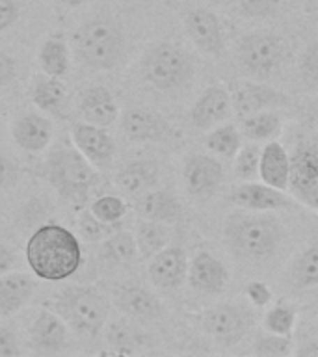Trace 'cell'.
Returning a JSON list of instances; mask_svg holds the SVG:
<instances>
[{
	"label": "cell",
	"mask_w": 318,
	"mask_h": 357,
	"mask_svg": "<svg viewBox=\"0 0 318 357\" xmlns=\"http://www.w3.org/2000/svg\"><path fill=\"white\" fill-rule=\"evenodd\" d=\"M244 294L251 305L257 307V309L270 305L273 300L272 289L264 281H250V283L245 284Z\"/></svg>",
	"instance_id": "b9f144b4"
},
{
	"label": "cell",
	"mask_w": 318,
	"mask_h": 357,
	"mask_svg": "<svg viewBox=\"0 0 318 357\" xmlns=\"http://www.w3.org/2000/svg\"><path fill=\"white\" fill-rule=\"evenodd\" d=\"M106 340L116 348L117 354H130L132 344L136 342V331L127 322L116 320L106 329Z\"/></svg>",
	"instance_id": "f35d334b"
},
{
	"label": "cell",
	"mask_w": 318,
	"mask_h": 357,
	"mask_svg": "<svg viewBox=\"0 0 318 357\" xmlns=\"http://www.w3.org/2000/svg\"><path fill=\"white\" fill-rule=\"evenodd\" d=\"M49 184L69 201H84L100 183V172L73 144L60 142L47 153L43 167Z\"/></svg>",
	"instance_id": "3957f363"
},
{
	"label": "cell",
	"mask_w": 318,
	"mask_h": 357,
	"mask_svg": "<svg viewBox=\"0 0 318 357\" xmlns=\"http://www.w3.org/2000/svg\"><path fill=\"white\" fill-rule=\"evenodd\" d=\"M67 326L52 309L38 312L30 326V344L39 354H58L67 344Z\"/></svg>",
	"instance_id": "ffe728a7"
},
{
	"label": "cell",
	"mask_w": 318,
	"mask_h": 357,
	"mask_svg": "<svg viewBox=\"0 0 318 357\" xmlns=\"http://www.w3.org/2000/svg\"><path fill=\"white\" fill-rule=\"evenodd\" d=\"M253 312L236 303H220L197 314V326L222 344H238L253 328Z\"/></svg>",
	"instance_id": "ba28073f"
},
{
	"label": "cell",
	"mask_w": 318,
	"mask_h": 357,
	"mask_svg": "<svg viewBox=\"0 0 318 357\" xmlns=\"http://www.w3.org/2000/svg\"><path fill=\"white\" fill-rule=\"evenodd\" d=\"M229 205L238 206L244 211L255 212H273L290 208L292 201L283 190H278L266 183L244 181L234 186L227 195Z\"/></svg>",
	"instance_id": "9a60e30c"
},
{
	"label": "cell",
	"mask_w": 318,
	"mask_h": 357,
	"mask_svg": "<svg viewBox=\"0 0 318 357\" xmlns=\"http://www.w3.org/2000/svg\"><path fill=\"white\" fill-rule=\"evenodd\" d=\"M234 4L248 19H270L278 15L281 0H234Z\"/></svg>",
	"instance_id": "ab89813d"
},
{
	"label": "cell",
	"mask_w": 318,
	"mask_h": 357,
	"mask_svg": "<svg viewBox=\"0 0 318 357\" xmlns=\"http://www.w3.org/2000/svg\"><path fill=\"white\" fill-rule=\"evenodd\" d=\"M242 136L251 142H270L281 134V117L273 110H262L242 117Z\"/></svg>",
	"instance_id": "4dcf8cb0"
},
{
	"label": "cell",
	"mask_w": 318,
	"mask_h": 357,
	"mask_svg": "<svg viewBox=\"0 0 318 357\" xmlns=\"http://www.w3.org/2000/svg\"><path fill=\"white\" fill-rule=\"evenodd\" d=\"M184 188L194 199H209L223 183L222 162L211 155L192 153L184 158Z\"/></svg>",
	"instance_id": "8fae6325"
},
{
	"label": "cell",
	"mask_w": 318,
	"mask_h": 357,
	"mask_svg": "<svg viewBox=\"0 0 318 357\" xmlns=\"http://www.w3.org/2000/svg\"><path fill=\"white\" fill-rule=\"evenodd\" d=\"M112 301L123 314L139 322H153L164 314V305L160 300L142 284H116L112 290Z\"/></svg>",
	"instance_id": "2e32d148"
},
{
	"label": "cell",
	"mask_w": 318,
	"mask_h": 357,
	"mask_svg": "<svg viewBox=\"0 0 318 357\" xmlns=\"http://www.w3.org/2000/svg\"><path fill=\"white\" fill-rule=\"evenodd\" d=\"M134 211L142 220H153L166 225L177 223L183 218L181 201L167 190L153 188L138 195L134 201Z\"/></svg>",
	"instance_id": "7402d4cb"
},
{
	"label": "cell",
	"mask_w": 318,
	"mask_h": 357,
	"mask_svg": "<svg viewBox=\"0 0 318 357\" xmlns=\"http://www.w3.org/2000/svg\"><path fill=\"white\" fill-rule=\"evenodd\" d=\"M17 264L15 253L8 248V245L0 244V275L8 272H13V266Z\"/></svg>",
	"instance_id": "7dc6e473"
},
{
	"label": "cell",
	"mask_w": 318,
	"mask_h": 357,
	"mask_svg": "<svg viewBox=\"0 0 318 357\" xmlns=\"http://www.w3.org/2000/svg\"><path fill=\"white\" fill-rule=\"evenodd\" d=\"M289 192L300 205L318 212V144L303 139L290 155Z\"/></svg>",
	"instance_id": "9c48e42d"
},
{
	"label": "cell",
	"mask_w": 318,
	"mask_h": 357,
	"mask_svg": "<svg viewBox=\"0 0 318 357\" xmlns=\"http://www.w3.org/2000/svg\"><path fill=\"white\" fill-rule=\"evenodd\" d=\"M296 356H305V357H318V342H307V346L300 348L294 351Z\"/></svg>",
	"instance_id": "c3c4849f"
},
{
	"label": "cell",
	"mask_w": 318,
	"mask_h": 357,
	"mask_svg": "<svg viewBox=\"0 0 318 357\" xmlns=\"http://www.w3.org/2000/svg\"><path fill=\"white\" fill-rule=\"evenodd\" d=\"M188 264L190 261L183 248L166 245L155 257H151L147 273L155 287L162 290H173L179 289L188 278Z\"/></svg>",
	"instance_id": "e0dca14e"
},
{
	"label": "cell",
	"mask_w": 318,
	"mask_h": 357,
	"mask_svg": "<svg viewBox=\"0 0 318 357\" xmlns=\"http://www.w3.org/2000/svg\"><path fill=\"white\" fill-rule=\"evenodd\" d=\"M32 100L39 110L47 112L50 116L63 117L66 116L67 105V88L58 77L38 78V82L32 88Z\"/></svg>",
	"instance_id": "83f0119b"
},
{
	"label": "cell",
	"mask_w": 318,
	"mask_h": 357,
	"mask_svg": "<svg viewBox=\"0 0 318 357\" xmlns=\"http://www.w3.org/2000/svg\"><path fill=\"white\" fill-rule=\"evenodd\" d=\"M33 275L45 281H63L82 266V248L75 234L60 223H47L30 234L24 248Z\"/></svg>",
	"instance_id": "6da1fadb"
},
{
	"label": "cell",
	"mask_w": 318,
	"mask_h": 357,
	"mask_svg": "<svg viewBox=\"0 0 318 357\" xmlns=\"http://www.w3.org/2000/svg\"><path fill=\"white\" fill-rule=\"evenodd\" d=\"M262 326H264L268 333L292 335L296 326V309L290 303L278 301L275 305L270 307L266 311Z\"/></svg>",
	"instance_id": "836d02e7"
},
{
	"label": "cell",
	"mask_w": 318,
	"mask_h": 357,
	"mask_svg": "<svg viewBox=\"0 0 318 357\" xmlns=\"http://www.w3.org/2000/svg\"><path fill=\"white\" fill-rule=\"evenodd\" d=\"M89 211L105 223H121L127 214V203L119 195H100L89 205Z\"/></svg>",
	"instance_id": "d590c367"
},
{
	"label": "cell",
	"mask_w": 318,
	"mask_h": 357,
	"mask_svg": "<svg viewBox=\"0 0 318 357\" xmlns=\"http://www.w3.org/2000/svg\"><path fill=\"white\" fill-rule=\"evenodd\" d=\"M84 121L99 127H112L119 119V106L116 97L105 86H89L78 102Z\"/></svg>",
	"instance_id": "603a6c76"
},
{
	"label": "cell",
	"mask_w": 318,
	"mask_h": 357,
	"mask_svg": "<svg viewBox=\"0 0 318 357\" xmlns=\"http://www.w3.org/2000/svg\"><path fill=\"white\" fill-rule=\"evenodd\" d=\"M99 257L108 264H117V266L130 264L139 257L136 236L132 233H128V231L117 229L116 233H112L110 236H106L103 240Z\"/></svg>",
	"instance_id": "f1b7e54d"
},
{
	"label": "cell",
	"mask_w": 318,
	"mask_h": 357,
	"mask_svg": "<svg viewBox=\"0 0 318 357\" xmlns=\"http://www.w3.org/2000/svg\"><path fill=\"white\" fill-rule=\"evenodd\" d=\"M19 17L15 0H0V32L13 26Z\"/></svg>",
	"instance_id": "f6af8a7d"
},
{
	"label": "cell",
	"mask_w": 318,
	"mask_h": 357,
	"mask_svg": "<svg viewBox=\"0 0 318 357\" xmlns=\"http://www.w3.org/2000/svg\"><path fill=\"white\" fill-rule=\"evenodd\" d=\"M21 346L17 335L8 328H0V357H19Z\"/></svg>",
	"instance_id": "7bdbcfd3"
},
{
	"label": "cell",
	"mask_w": 318,
	"mask_h": 357,
	"mask_svg": "<svg viewBox=\"0 0 318 357\" xmlns=\"http://www.w3.org/2000/svg\"><path fill=\"white\" fill-rule=\"evenodd\" d=\"M136 244H138L139 259L149 261L158 251L169 245V229L166 223L153 222V220H142L139 218L136 227Z\"/></svg>",
	"instance_id": "f546056e"
},
{
	"label": "cell",
	"mask_w": 318,
	"mask_h": 357,
	"mask_svg": "<svg viewBox=\"0 0 318 357\" xmlns=\"http://www.w3.org/2000/svg\"><path fill=\"white\" fill-rule=\"evenodd\" d=\"M11 138L26 153H45L52 142V123L41 114H22L11 125Z\"/></svg>",
	"instance_id": "44dd1931"
},
{
	"label": "cell",
	"mask_w": 318,
	"mask_h": 357,
	"mask_svg": "<svg viewBox=\"0 0 318 357\" xmlns=\"http://www.w3.org/2000/svg\"><path fill=\"white\" fill-rule=\"evenodd\" d=\"M186 281L190 287L206 296L222 294L229 283V272L218 257L211 251H197L188 264V278Z\"/></svg>",
	"instance_id": "ac0fdd59"
},
{
	"label": "cell",
	"mask_w": 318,
	"mask_h": 357,
	"mask_svg": "<svg viewBox=\"0 0 318 357\" xmlns=\"http://www.w3.org/2000/svg\"><path fill=\"white\" fill-rule=\"evenodd\" d=\"M19 178V167L11 158L0 155V190L10 188Z\"/></svg>",
	"instance_id": "ee69618b"
},
{
	"label": "cell",
	"mask_w": 318,
	"mask_h": 357,
	"mask_svg": "<svg viewBox=\"0 0 318 357\" xmlns=\"http://www.w3.org/2000/svg\"><path fill=\"white\" fill-rule=\"evenodd\" d=\"M39 67L49 77H66L71 66L69 58V45L63 33H50L39 47Z\"/></svg>",
	"instance_id": "4316f807"
},
{
	"label": "cell",
	"mask_w": 318,
	"mask_h": 357,
	"mask_svg": "<svg viewBox=\"0 0 318 357\" xmlns=\"http://www.w3.org/2000/svg\"><path fill=\"white\" fill-rule=\"evenodd\" d=\"M300 71L301 77L311 86H318V41L303 50L300 58Z\"/></svg>",
	"instance_id": "60d3db41"
},
{
	"label": "cell",
	"mask_w": 318,
	"mask_h": 357,
	"mask_svg": "<svg viewBox=\"0 0 318 357\" xmlns=\"http://www.w3.org/2000/svg\"><path fill=\"white\" fill-rule=\"evenodd\" d=\"M253 354L268 357H285L292 354V335L268 333L259 337L253 346Z\"/></svg>",
	"instance_id": "74e56055"
},
{
	"label": "cell",
	"mask_w": 318,
	"mask_h": 357,
	"mask_svg": "<svg viewBox=\"0 0 318 357\" xmlns=\"http://www.w3.org/2000/svg\"><path fill=\"white\" fill-rule=\"evenodd\" d=\"M142 77L158 91H173L192 80L194 60L181 45L158 41L145 50L142 58Z\"/></svg>",
	"instance_id": "8992f818"
},
{
	"label": "cell",
	"mask_w": 318,
	"mask_h": 357,
	"mask_svg": "<svg viewBox=\"0 0 318 357\" xmlns=\"http://www.w3.org/2000/svg\"><path fill=\"white\" fill-rule=\"evenodd\" d=\"M121 130L134 144H158L177 136L175 128L160 116L144 108H130L123 114Z\"/></svg>",
	"instance_id": "5bb4252c"
},
{
	"label": "cell",
	"mask_w": 318,
	"mask_h": 357,
	"mask_svg": "<svg viewBox=\"0 0 318 357\" xmlns=\"http://www.w3.org/2000/svg\"><path fill=\"white\" fill-rule=\"evenodd\" d=\"M289 45L273 32H251L236 41V60L245 73L253 77H272L283 66Z\"/></svg>",
	"instance_id": "52a82bcc"
},
{
	"label": "cell",
	"mask_w": 318,
	"mask_h": 357,
	"mask_svg": "<svg viewBox=\"0 0 318 357\" xmlns=\"http://www.w3.org/2000/svg\"><path fill=\"white\" fill-rule=\"evenodd\" d=\"M78 229H80V234L88 242H103L106 236L116 233L119 229V223L100 222L91 211H82L80 216H78Z\"/></svg>",
	"instance_id": "8d00e7d4"
},
{
	"label": "cell",
	"mask_w": 318,
	"mask_h": 357,
	"mask_svg": "<svg viewBox=\"0 0 318 357\" xmlns=\"http://www.w3.org/2000/svg\"><path fill=\"white\" fill-rule=\"evenodd\" d=\"M17 77V63L10 54H6L4 50H0V88L8 86L15 80Z\"/></svg>",
	"instance_id": "bcb514c9"
},
{
	"label": "cell",
	"mask_w": 318,
	"mask_h": 357,
	"mask_svg": "<svg viewBox=\"0 0 318 357\" xmlns=\"http://www.w3.org/2000/svg\"><path fill=\"white\" fill-rule=\"evenodd\" d=\"M71 142L99 172L110 169L116 158V142L105 127L88 121L73 123Z\"/></svg>",
	"instance_id": "7c38bea8"
},
{
	"label": "cell",
	"mask_w": 318,
	"mask_h": 357,
	"mask_svg": "<svg viewBox=\"0 0 318 357\" xmlns=\"http://www.w3.org/2000/svg\"><path fill=\"white\" fill-rule=\"evenodd\" d=\"M259 162H261V147L257 142L242 145L238 153L234 155L233 172L238 181H255L259 177Z\"/></svg>",
	"instance_id": "e575fe53"
},
{
	"label": "cell",
	"mask_w": 318,
	"mask_h": 357,
	"mask_svg": "<svg viewBox=\"0 0 318 357\" xmlns=\"http://www.w3.org/2000/svg\"><path fill=\"white\" fill-rule=\"evenodd\" d=\"M225 242L244 261H266L278 251L285 236L283 225L270 212H234L223 225Z\"/></svg>",
	"instance_id": "7a4b0ae2"
},
{
	"label": "cell",
	"mask_w": 318,
	"mask_h": 357,
	"mask_svg": "<svg viewBox=\"0 0 318 357\" xmlns=\"http://www.w3.org/2000/svg\"><path fill=\"white\" fill-rule=\"evenodd\" d=\"M50 309L58 312L75 333L93 339L110 314V300L95 284H73L56 296Z\"/></svg>",
	"instance_id": "277c9868"
},
{
	"label": "cell",
	"mask_w": 318,
	"mask_h": 357,
	"mask_svg": "<svg viewBox=\"0 0 318 357\" xmlns=\"http://www.w3.org/2000/svg\"><path fill=\"white\" fill-rule=\"evenodd\" d=\"M233 114L231 95L223 86H209L190 110V121L197 130H211L222 125Z\"/></svg>",
	"instance_id": "d6986e66"
},
{
	"label": "cell",
	"mask_w": 318,
	"mask_h": 357,
	"mask_svg": "<svg viewBox=\"0 0 318 357\" xmlns=\"http://www.w3.org/2000/svg\"><path fill=\"white\" fill-rule=\"evenodd\" d=\"M160 169L153 160H132L119 167L114 177V183L123 194L138 197L147 190H153L158 183Z\"/></svg>",
	"instance_id": "cb8c5ba5"
},
{
	"label": "cell",
	"mask_w": 318,
	"mask_h": 357,
	"mask_svg": "<svg viewBox=\"0 0 318 357\" xmlns=\"http://www.w3.org/2000/svg\"><path fill=\"white\" fill-rule=\"evenodd\" d=\"M227 89L231 95L233 114H236L240 119L257 112L278 110L290 105L289 95L253 80H233Z\"/></svg>",
	"instance_id": "30bf717a"
},
{
	"label": "cell",
	"mask_w": 318,
	"mask_h": 357,
	"mask_svg": "<svg viewBox=\"0 0 318 357\" xmlns=\"http://www.w3.org/2000/svg\"><path fill=\"white\" fill-rule=\"evenodd\" d=\"M36 283L28 273L8 272L0 275V317L15 314L32 300Z\"/></svg>",
	"instance_id": "484cf974"
},
{
	"label": "cell",
	"mask_w": 318,
	"mask_h": 357,
	"mask_svg": "<svg viewBox=\"0 0 318 357\" xmlns=\"http://www.w3.org/2000/svg\"><path fill=\"white\" fill-rule=\"evenodd\" d=\"M75 54L84 66L97 71H110L125 54V33L114 19L97 17L84 22L73 36Z\"/></svg>",
	"instance_id": "5b68a950"
},
{
	"label": "cell",
	"mask_w": 318,
	"mask_h": 357,
	"mask_svg": "<svg viewBox=\"0 0 318 357\" xmlns=\"http://www.w3.org/2000/svg\"><path fill=\"white\" fill-rule=\"evenodd\" d=\"M205 145L214 155L231 160L242 147V132L231 123H222L211 128V132L205 136Z\"/></svg>",
	"instance_id": "1f68e13d"
},
{
	"label": "cell",
	"mask_w": 318,
	"mask_h": 357,
	"mask_svg": "<svg viewBox=\"0 0 318 357\" xmlns=\"http://www.w3.org/2000/svg\"><path fill=\"white\" fill-rule=\"evenodd\" d=\"M290 279L296 289L318 287V244L309 245L296 257L290 268Z\"/></svg>",
	"instance_id": "d6a6232c"
},
{
	"label": "cell",
	"mask_w": 318,
	"mask_h": 357,
	"mask_svg": "<svg viewBox=\"0 0 318 357\" xmlns=\"http://www.w3.org/2000/svg\"><path fill=\"white\" fill-rule=\"evenodd\" d=\"M184 28L192 43L209 56L220 58L225 52V33L214 11L192 8L184 13Z\"/></svg>",
	"instance_id": "4fadbf2b"
},
{
	"label": "cell",
	"mask_w": 318,
	"mask_h": 357,
	"mask_svg": "<svg viewBox=\"0 0 318 357\" xmlns=\"http://www.w3.org/2000/svg\"><path fill=\"white\" fill-rule=\"evenodd\" d=\"M61 4L67 6V8H78V6H84L91 2V0H60Z\"/></svg>",
	"instance_id": "681fc988"
},
{
	"label": "cell",
	"mask_w": 318,
	"mask_h": 357,
	"mask_svg": "<svg viewBox=\"0 0 318 357\" xmlns=\"http://www.w3.org/2000/svg\"><path fill=\"white\" fill-rule=\"evenodd\" d=\"M259 178L273 188L289 192L290 181V155L283 145L270 139L261 149L259 162Z\"/></svg>",
	"instance_id": "d4e9b609"
}]
</instances>
